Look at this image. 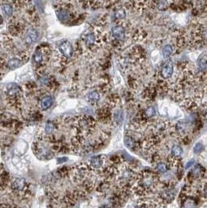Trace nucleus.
<instances>
[{
	"instance_id": "nucleus-15",
	"label": "nucleus",
	"mask_w": 207,
	"mask_h": 208,
	"mask_svg": "<svg viewBox=\"0 0 207 208\" xmlns=\"http://www.w3.org/2000/svg\"><path fill=\"white\" fill-rule=\"evenodd\" d=\"M87 100L91 104H95L99 101L100 100V94L97 91H92L89 93L87 95Z\"/></svg>"
},
{
	"instance_id": "nucleus-24",
	"label": "nucleus",
	"mask_w": 207,
	"mask_h": 208,
	"mask_svg": "<svg viewBox=\"0 0 207 208\" xmlns=\"http://www.w3.org/2000/svg\"><path fill=\"white\" fill-rule=\"evenodd\" d=\"M203 150H204V147L200 143L196 144L195 145V147H194V153L195 154H199V153H201Z\"/></svg>"
},
{
	"instance_id": "nucleus-16",
	"label": "nucleus",
	"mask_w": 207,
	"mask_h": 208,
	"mask_svg": "<svg viewBox=\"0 0 207 208\" xmlns=\"http://www.w3.org/2000/svg\"><path fill=\"white\" fill-rule=\"evenodd\" d=\"M198 65L200 69L205 70L207 69V56L206 54H203L199 57L198 60Z\"/></svg>"
},
{
	"instance_id": "nucleus-13",
	"label": "nucleus",
	"mask_w": 207,
	"mask_h": 208,
	"mask_svg": "<svg viewBox=\"0 0 207 208\" xmlns=\"http://www.w3.org/2000/svg\"><path fill=\"white\" fill-rule=\"evenodd\" d=\"M22 58H17V57H13V58H10L8 62H7V67L10 69H17L22 65Z\"/></svg>"
},
{
	"instance_id": "nucleus-27",
	"label": "nucleus",
	"mask_w": 207,
	"mask_h": 208,
	"mask_svg": "<svg viewBox=\"0 0 207 208\" xmlns=\"http://www.w3.org/2000/svg\"><path fill=\"white\" fill-rule=\"evenodd\" d=\"M3 17H1V16H0V24H2V23H3Z\"/></svg>"
},
{
	"instance_id": "nucleus-25",
	"label": "nucleus",
	"mask_w": 207,
	"mask_h": 208,
	"mask_svg": "<svg viewBox=\"0 0 207 208\" xmlns=\"http://www.w3.org/2000/svg\"><path fill=\"white\" fill-rule=\"evenodd\" d=\"M169 3L167 2H159L157 3V7L160 9H164L168 7Z\"/></svg>"
},
{
	"instance_id": "nucleus-21",
	"label": "nucleus",
	"mask_w": 207,
	"mask_h": 208,
	"mask_svg": "<svg viewBox=\"0 0 207 208\" xmlns=\"http://www.w3.org/2000/svg\"><path fill=\"white\" fill-rule=\"evenodd\" d=\"M145 115H146V118H153L156 115V110L153 107H149V108L146 109L145 111Z\"/></svg>"
},
{
	"instance_id": "nucleus-5",
	"label": "nucleus",
	"mask_w": 207,
	"mask_h": 208,
	"mask_svg": "<svg viewBox=\"0 0 207 208\" xmlns=\"http://www.w3.org/2000/svg\"><path fill=\"white\" fill-rule=\"evenodd\" d=\"M105 161L106 158L103 155L96 156L90 159L89 165L94 171H99L105 168Z\"/></svg>"
},
{
	"instance_id": "nucleus-18",
	"label": "nucleus",
	"mask_w": 207,
	"mask_h": 208,
	"mask_svg": "<svg viewBox=\"0 0 207 208\" xmlns=\"http://www.w3.org/2000/svg\"><path fill=\"white\" fill-rule=\"evenodd\" d=\"M173 52V48L171 45L170 44H167V45H165L163 48V51H162V54H163V57H169L171 56V54Z\"/></svg>"
},
{
	"instance_id": "nucleus-10",
	"label": "nucleus",
	"mask_w": 207,
	"mask_h": 208,
	"mask_svg": "<svg viewBox=\"0 0 207 208\" xmlns=\"http://www.w3.org/2000/svg\"><path fill=\"white\" fill-rule=\"evenodd\" d=\"M111 32H112V35L114 38L117 40L122 41L125 38V31L124 28L121 25L115 26L112 28Z\"/></svg>"
},
{
	"instance_id": "nucleus-23",
	"label": "nucleus",
	"mask_w": 207,
	"mask_h": 208,
	"mask_svg": "<svg viewBox=\"0 0 207 208\" xmlns=\"http://www.w3.org/2000/svg\"><path fill=\"white\" fill-rule=\"evenodd\" d=\"M115 16L116 19H124L125 17V11L123 9H119L115 12Z\"/></svg>"
},
{
	"instance_id": "nucleus-22",
	"label": "nucleus",
	"mask_w": 207,
	"mask_h": 208,
	"mask_svg": "<svg viewBox=\"0 0 207 208\" xmlns=\"http://www.w3.org/2000/svg\"><path fill=\"white\" fill-rule=\"evenodd\" d=\"M157 170L159 172H161V173H164L167 171V166L165 163L163 162H159L157 164Z\"/></svg>"
},
{
	"instance_id": "nucleus-19",
	"label": "nucleus",
	"mask_w": 207,
	"mask_h": 208,
	"mask_svg": "<svg viewBox=\"0 0 207 208\" xmlns=\"http://www.w3.org/2000/svg\"><path fill=\"white\" fill-rule=\"evenodd\" d=\"M55 129V124L52 122H48L45 125V132L48 135H51Z\"/></svg>"
},
{
	"instance_id": "nucleus-20",
	"label": "nucleus",
	"mask_w": 207,
	"mask_h": 208,
	"mask_svg": "<svg viewBox=\"0 0 207 208\" xmlns=\"http://www.w3.org/2000/svg\"><path fill=\"white\" fill-rule=\"evenodd\" d=\"M114 120L118 124L122 123L123 121V113L121 111H117L114 114Z\"/></svg>"
},
{
	"instance_id": "nucleus-8",
	"label": "nucleus",
	"mask_w": 207,
	"mask_h": 208,
	"mask_svg": "<svg viewBox=\"0 0 207 208\" xmlns=\"http://www.w3.org/2000/svg\"><path fill=\"white\" fill-rule=\"evenodd\" d=\"M6 95L11 100H17L19 99L20 95V90L17 84L10 83L6 87Z\"/></svg>"
},
{
	"instance_id": "nucleus-14",
	"label": "nucleus",
	"mask_w": 207,
	"mask_h": 208,
	"mask_svg": "<svg viewBox=\"0 0 207 208\" xmlns=\"http://www.w3.org/2000/svg\"><path fill=\"white\" fill-rule=\"evenodd\" d=\"M1 8H2V11L3 12V13L6 15V17H11L13 15V6L9 4V3H3L2 4L1 6Z\"/></svg>"
},
{
	"instance_id": "nucleus-4",
	"label": "nucleus",
	"mask_w": 207,
	"mask_h": 208,
	"mask_svg": "<svg viewBox=\"0 0 207 208\" xmlns=\"http://www.w3.org/2000/svg\"><path fill=\"white\" fill-rule=\"evenodd\" d=\"M64 6H59L56 9V15L62 21H67L74 17V11L72 6H69V3H62Z\"/></svg>"
},
{
	"instance_id": "nucleus-9",
	"label": "nucleus",
	"mask_w": 207,
	"mask_h": 208,
	"mask_svg": "<svg viewBox=\"0 0 207 208\" xmlns=\"http://www.w3.org/2000/svg\"><path fill=\"white\" fill-rule=\"evenodd\" d=\"M98 35L92 32H86L83 34V40L87 46H95L98 42Z\"/></svg>"
},
{
	"instance_id": "nucleus-6",
	"label": "nucleus",
	"mask_w": 207,
	"mask_h": 208,
	"mask_svg": "<svg viewBox=\"0 0 207 208\" xmlns=\"http://www.w3.org/2000/svg\"><path fill=\"white\" fill-rule=\"evenodd\" d=\"M58 52L65 58H71L73 56L74 49L69 42H64L58 46Z\"/></svg>"
},
{
	"instance_id": "nucleus-7",
	"label": "nucleus",
	"mask_w": 207,
	"mask_h": 208,
	"mask_svg": "<svg viewBox=\"0 0 207 208\" xmlns=\"http://www.w3.org/2000/svg\"><path fill=\"white\" fill-rule=\"evenodd\" d=\"M38 31L35 28H31L26 31L24 35V42L27 45H31L34 44L38 39Z\"/></svg>"
},
{
	"instance_id": "nucleus-12",
	"label": "nucleus",
	"mask_w": 207,
	"mask_h": 208,
	"mask_svg": "<svg viewBox=\"0 0 207 208\" xmlns=\"http://www.w3.org/2000/svg\"><path fill=\"white\" fill-rule=\"evenodd\" d=\"M53 99L51 96H44L41 101V109L42 111H46L52 105Z\"/></svg>"
},
{
	"instance_id": "nucleus-3",
	"label": "nucleus",
	"mask_w": 207,
	"mask_h": 208,
	"mask_svg": "<svg viewBox=\"0 0 207 208\" xmlns=\"http://www.w3.org/2000/svg\"><path fill=\"white\" fill-rule=\"evenodd\" d=\"M50 55V49L48 48H38L36 49L35 52L33 56V62L34 64L38 66H42L43 65L46 64L49 59Z\"/></svg>"
},
{
	"instance_id": "nucleus-2",
	"label": "nucleus",
	"mask_w": 207,
	"mask_h": 208,
	"mask_svg": "<svg viewBox=\"0 0 207 208\" xmlns=\"http://www.w3.org/2000/svg\"><path fill=\"white\" fill-rule=\"evenodd\" d=\"M10 189L17 197H25L28 194V183L23 178H16L9 183Z\"/></svg>"
},
{
	"instance_id": "nucleus-17",
	"label": "nucleus",
	"mask_w": 207,
	"mask_h": 208,
	"mask_svg": "<svg viewBox=\"0 0 207 208\" xmlns=\"http://www.w3.org/2000/svg\"><path fill=\"white\" fill-rule=\"evenodd\" d=\"M182 154V147L178 146V145H174V147L171 148V157L174 158H180Z\"/></svg>"
},
{
	"instance_id": "nucleus-11",
	"label": "nucleus",
	"mask_w": 207,
	"mask_h": 208,
	"mask_svg": "<svg viewBox=\"0 0 207 208\" xmlns=\"http://www.w3.org/2000/svg\"><path fill=\"white\" fill-rule=\"evenodd\" d=\"M174 72V64L171 61H168L163 65L161 69V75L163 78H169Z\"/></svg>"
},
{
	"instance_id": "nucleus-1",
	"label": "nucleus",
	"mask_w": 207,
	"mask_h": 208,
	"mask_svg": "<svg viewBox=\"0 0 207 208\" xmlns=\"http://www.w3.org/2000/svg\"><path fill=\"white\" fill-rule=\"evenodd\" d=\"M158 183L157 175L152 172L144 171L135 175L130 190L136 196H147L156 189Z\"/></svg>"
},
{
	"instance_id": "nucleus-26",
	"label": "nucleus",
	"mask_w": 207,
	"mask_h": 208,
	"mask_svg": "<svg viewBox=\"0 0 207 208\" xmlns=\"http://www.w3.org/2000/svg\"><path fill=\"white\" fill-rule=\"evenodd\" d=\"M194 163H195V161L194 160H191L189 162H188V164H186V166H185V168L186 169H188V168H190L191 166H192L194 164Z\"/></svg>"
}]
</instances>
